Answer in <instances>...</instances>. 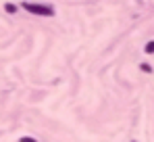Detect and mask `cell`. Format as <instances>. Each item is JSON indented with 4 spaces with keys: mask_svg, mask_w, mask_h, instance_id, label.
<instances>
[{
    "mask_svg": "<svg viewBox=\"0 0 154 142\" xmlns=\"http://www.w3.org/2000/svg\"><path fill=\"white\" fill-rule=\"evenodd\" d=\"M23 6H25L29 13H33V15H42V17H50L52 13H54L50 6H44V4H31V2H25Z\"/></svg>",
    "mask_w": 154,
    "mask_h": 142,
    "instance_id": "cell-1",
    "label": "cell"
},
{
    "mask_svg": "<svg viewBox=\"0 0 154 142\" xmlns=\"http://www.w3.org/2000/svg\"><path fill=\"white\" fill-rule=\"evenodd\" d=\"M146 52H148V54L154 52V42H148V44H146Z\"/></svg>",
    "mask_w": 154,
    "mask_h": 142,
    "instance_id": "cell-2",
    "label": "cell"
},
{
    "mask_svg": "<svg viewBox=\"0 0 154 142\" xmlns=\"http://www.w3.org/2000/svg\"><path fill=\"white\" fill-rule=\"evenodd\" d=\"M140 67H142V71H146V73H150V71H152V67H150L148 63H142Z\"/></svg>",
    "mask_w": 154,
    "mask_h": 142,
    "instance_id": "cell-3",
    "label": "cell"
},
{
    "mask_svg": "<svg viewBox=\"0 0 154 142\" xmlns=\"http://www.w3.org/2000/svg\"><path fill=\"white\" fill-rule=\"evenodd\" d=\"M23 142H35V140H31V138H23Z\"/></svg>",
    "mask_w": 154,
    "mask_h": 142,
    "instance_id": "cell-4",
    "label": "cell"
}]
</instances>
